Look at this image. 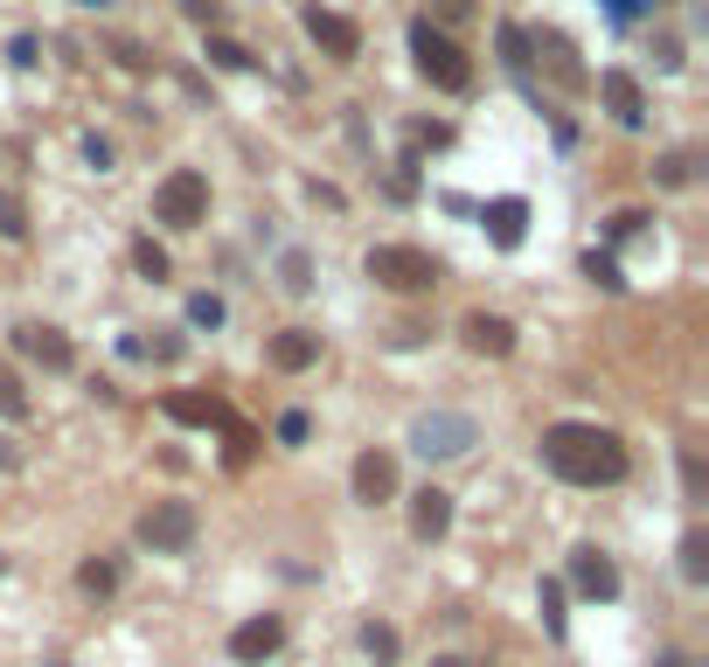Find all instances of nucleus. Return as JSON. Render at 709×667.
Returning <instances> with one entry per match:
<instances>
[{"label": "nucleus", "instance_id": "obj_1", "mask_svg": "<svg viewBox=\"0 0 709 667\" xmlns=\"http://www.w3.org/2000/svg\"><path fill=\"white\" fill-rule=\"evenodd\" d=\"M543 466L570 487H619L626 480V445L605 425H550L543 431Z\"/></svg>", "mask_w": 709, "mask_h": 667}, {"label": "nucleus", "instance_id": "obj_2", "mask_svg": "<svg viewBox=\"0 0 709 667\" xmlns=\"http://www.w3.org/2000/svg\"><path fill=\"white\" fill-rule=\"evenodd\" d=\"M362 272H369L382 293H432V285L446 278V264L432 251H417V243H376V251L362 258Z\"/></svg>", "mask_w": 709, "mask_h": 667}, {"label": "nucleus", "instance_id": "obj_3", "mask_svg": "<svg viewBox=\"0 0 709 667\" xmlns=\"http://www.w3.org/2000/svg\"><path fill=\"white\" fill-rule=\"evenodd\" d=\"M411 56H417V78L438 84V91H466L473 84V63L452 35H438L432 22H411Z\"/></svg>", "mask_w": 709, "mask_h": 667}, {"label": "nucleus", "instance_id": "obj_4", "mask_svg": "<svg viewBox=\"0 0 709 667\" xmlns=\"http://www.w3.org/2000/svg\"><path fill=\"white\" fill-rule=\"evenodd\" d=\"M153 216H161L167 230H196L209 216V175L202 167H175V175L153 188Z\"/></svg>", "mask_w": 709, "mask_h": 667}, {"label": "nucleus", "instance_id": "obj_5", "mask_svg": "<svg viewBox=\"0 0 709 667\" xmlns=\"http://www.w3.org/2000/svg\"><path fill=\"white\" fill-rule=\"evenodd\" d=\"M196 508L188 501H153L146 514H140V543L153 549V557H181L188 543H196Z\"/></svg>", "mask_w": 709, "mask_h": 667}, {"label": "nucleus", "instance_id": "obj_6", "mask_svg": "<svg viewBox=\"0 0 709 667\" xmlns=\"http://www.w3.org/2000/svg\"><path fill=\"white\" fill-rule=\"evenodd\" d=\"M473 438H481V425H473V417L432 410V417H417V425H411V452H425V460H459Z\"/></svg>", "mask_w": 709, "mask_h": 667}, {"label": "nucleus", "instance_id": "obj_7", "mask_svg": "<svg viewBox=\"0 0 709 667\" xmlns=\"http://www.w3.org/2000/svg\"><path fill=\"white\" fill-rule=\"evenodd\" d=\"M14 348H22L28 361H43L49 376H70V369H76L70 334H63V327H43V320H22V327H14Z\"/></svg>", "mask_w": 709, "mask_h": 667}, {"label": "nucleus", "instance_id": "obj_8", "mask_svg": "<svg viewBox=\"0 0 709 667\" xmlns=\"http://www.w3.org/2000/svg\"><path fill=\"white\" fill-rule=\"evenodd\" d=\"M529 49L550 63V78H557L564 91H584V84H591V78H584V63H578V49H570V35H557V28H535V35H529ZM535 56H529V63H535Z\"/></svg>", "mask_w": 709, "mask_h": 667}, {"label": "nucleus", "instance_id": "obj_9", "mask_svg": "<svg viewBox=\"0 0 709 667\" xmlns=\"http://www.w3.org/2000/svg\"><path fill=\"white\" fill-rule=\"evenodd\" d=\"M306 35H314V43H320V49H328V56H334V63H348V56L362 49V28L348 22V14H334V8H320V0H314V8H306Z\"/></svg>", "mask_w": 709, "mask_h": 667}, {"label": "nucleus", "instance_id": "obj_10", "mask_svg": "<svg viewBox=\"0 0 709 667\" xmlns=\"http://www.w3.org/2000/svg\"><path fill=\"white\" fill-rule=\"evenodd\" d=\"M264 361H272L279 376H299V369H314L320 361V334H306V327H285L264 341Z\"/></svg>", "mask_w": 709, "mask_h": 667}, {"label": "nucleus", "instance_id": "obj_11", "mask_svg": "<svg viewBox=\"0 0 709 667\" xmlns=\"http://www.w3.org/2000/svg\"><path fill=\"white\" fill-rule=\"evenodd\" d=\"M452 528V493L446 487H417L411 493V536L417 543H438Z\"/></svg>", "mask_w": 709, "mask_h": 667}, {"label": "nucleus", "instance_id": "obj_12", "mask_svg": "<svg viewBox=\"0 0 709 667\" xmlns=\"http://www.w3.org/2000/svg\"><path fill=\"white\" fill-rule=\"evenodd\" d=\"M390 493H397V460H390V452H382V445H369V452H362V460H355V501H390Z\"/></svg>", "mask_w": 709, "mask_h": 667}, {"label": "nucleus", "instance_id": "obj_13", "mask_svg": "<svg viewBox=\"0 0 709 667\" xmlns=\"http://www.w3.org/2000/svg\"><path fill=\"white\" fill-rule=\"evenodd\" d=\"M570 584H578L584 598H619V570H612V557H599V549H570Z\"/></svg>", "mask_w": 709, "mask_h": 667}, {"label": "nucleus", "instance_id": "obj_14", "mask_svg": "<svg viewBox=\"0 0 709 667\" xmlns=\"http://www.w3.org/2000/svg\"><path fill=\"white\" fill-rule=\"evenodd\" d=\"M279 640H285V626H279L272 612H264V619H244L237 633H229V660H272Z\"/></svg>", "mask_w": 709, "mask_h": 667}, {"label": "nucleus", "instance_id": "obj_15", "mask_svg": "<svg viewBox=\"0 0 709 667\" xmlns=\"http://www.w3.org/2000/svg\"><path fill=\"white\" fill-rule=\"evenodd\" d=\"M459 341H466L473 355H494V361H501V355H515V327H508L501 313H466V327H459Z\"/></svg>", "mask_w": 709, "mask_h": 667}, {"label": "nucleus", "instance_id": "obj_16", "mask_svg": "<svg viewBox=\"0 0 709 667\" xmlns=\"http://www.w3.org/2000/svg\"><path fill=\"white\" fill-rule=\"evenodd\" d=\"M599 91H605V105H612V119H619V126H640V119H647V98H640V78H634V70H605Z\"/></svg>", "mask_w": 709, "mask_h": 667}, {"label": "nucleus", "instance_id": "obj_17", "mask_svg": "<svg viewBox=\"0 0 709 667\" xmlns=\"http://www.w3.org/2000/svg\"><path fill=\"white\" fill-rule=\"evenodd\" d=\"M522 223H529V209L515 202V195L487 202V230H494V243H501V251H515V243H522Z\"/></svg>", "mask_w": 709, "mask_h": 667}, {"label": "nucleus", "instance_id": "obj_18", "mask_svg": "<svg viewBox=\"0 0 709 667\" xmlns=\"http://www.w3.org/2000/svg\"><path fill=\"white\" fill-rule=\"evenodd\" d=\"M167 417H181V425H229V410L216 396H167Z\"/></svg>", "mask_w": 709, "mask_h": 667}, {"label": "nucleus", "instance_id": "obj_19", "mask_svg": "<svg viewBox=\"0 0 709 667\" xmlns=\"http://www.w3.org/2000/svg\"><path fill=\"white\" fill-rule=\"evenodd\" d=\"M76 584H84L91 598H111V591H119V563H111V557H91L84 570H76Z\"/></svg>", "mask_w": 709, "mask_h": 667}, {"label": "nucleus", "instance_id": "obj_20", "mask_svg": "<svg viewBox=\"0 0 709 667\" xmlns=\"http://www.w3.org/2000/svg\"><path fill=\"white\" fill-rule=\"evenodd\" d=\"M682 577L688 584L709 577V536H702V528H688V536H682Z\"/></svg>", "mask_w": 709, "mask_h": 667}, {"label": "nucleus", "instance_id": "obj_21", "mask_svg": "<svg viewBox=\"0 0 709 667\" xmlns=\"http://www.w3.org/2000/svg\"><path fill=\"white\" fill-rule=\"evenodd\" d=\"M654 181L661 188H688V181H696V154H661L654 160Z\"/></svg>", "mask_w": 709, "mask_h": 667}, {"label": "nucleus", "instance_id": "obj_22", "mask_svg": "<svg viewBox=\"0 0 709 667\" xmlns=\"http://www.w3.org/2000/svg\"><path fill=\"white\" fill-rule=\"evenodd\" d=\"M0 417H14V425L28 417V390H22V376H14V369H0Z\"/></svg>", "mask_w": 709, "mask_h": 667}, {"label": "nucleus", "instance_id": "obj_23", "mask_svg": "<svg viewBox=\"0 0 709 667\" xmlns=\"http://www.w3.org/2000/svg\"><path fill=\"white\" fill-rule=\"evenodd\" d=\"M209 63H223V70H251L258 56L244 49V43H229V35H209Z\"/></svg>", "mask_w": 709, "mask_h": 667}, {"label": "nucleus", "instance_id": "obj_24", "mask_svg": "<svg viewBox=\"0 0 709 667\" xmlns=\"http://www.w3.org/2000/svg\"><path fill=\"white\" fill-rule=\"evenodd\" d=\"M0 237H8V243L28 237V202L22 195H0Z\"/></svg>", "mask_w": 709, "mask_h": 667}, {"label": "nucleus", "instance_id": "obj_25", "mask_svg": "<svg viewBox=\"0 0 709 667\" xmlns=\"http://www.w3.org/2000/svg\"><path fill=\"white\" fill-rule=\"evenodd\" d=\"M584 278H591V285H605V293H626V278H619V264H612L605 251H591V258H584Z\"/></svg>", "mask_w": 709, "mask_h": 667}, {"label": "nucleus", "instance_id": "obj_26", "mask_svg": "<svg viewBox=\"0 0 709 667\" xmlns=\"http://www.w3.org/2000/svg\"><path fill=\"white\" fill-rule=\"evenodd\" d=\"M132 264H140L146 278H167V251H161L153 237H140V243H132Z\"/></svg>", "mask_w": 709, "mask_h": 667}, {"label": "nucleus", "instance_id": "obj_27", "mask_svg": "<svg viewBox=\"0 0 709 667\" xmlns=\"http://www.w3.org/2000/svg\"><path fill=\"white\" fill-rule=\"evenodd\" d=\"M285 293H306V285H314V264H306V251H285Z\"/></svg>", "mask_w": 709, "mask_h": 667}, {"label": "nucleus", "instance_id": "obj_28", "mask_svg": "<svg viewBox=\"0 0 709 667\" xmlns=\"http://www.w3.org/2000/svg\"><path fill=\"white\" fill-rule=\"evenodd\" d=\"M188 320H196V327H223V299L216 293H196V299H188Z\"/></svg>", "mask_w": 709, "mask_h": 667}, {"label": "nucleus", "instance_id": "obj_29", "mask_svg": "<svg viewBox=\"0 0 709 667\" xmlns=\"http://www.w3.org/2000/svg\"><path fill=\"white\" fill-rule=\"evenodd\" d=\"M501 56H508V70H529V35L515 28V22L501 28Z\"/></svg>", "mask_w": 709, "mask_h": 667}, {"label": "nucleus", "instance_id": "obj_30", "mask_svg": "<svg viewBox=\"0 0 709 667\" xmlns=\"http://www.w3.org/2000/svg\"><path fill=\"white\" fill-rule=\"evenodd\" d=\"M543 619H550V633H564V584L557 577L543 584Z\"/></svg>", "mask_w": 709, "mask_h": 667}, {"label": "nucleus", "instance_id": "obj_31", "mask_svg": "<svg viewBox=\"0 0 709 667\" xmlns=\"http://www.w3.org/2000/svg\"><path fill=\"white\" fill-rule=\"evenodd\" d=\"M111 56H119V63L132 70V78H146V70H153V56H146L140 43H111Z\"/></svg>", "mask_w": 709, "mask_h": 667}, {"label": "nucleus", "instance_id": "obj_32", "mask_svg": "<svg viewBox=\"0 0 709 667\" xmlns=\"http://www.w3.org/2000/svg\"><path fill=\"white\" fill-rule=\"evenodd\" d=\"M306 431H314V425H306V410H285L279 417V445H306Z\"/></svg>", "mask_w": 709, "mask_h": 667}, {"label": "nucleus", "instance_id": "obj_33", "mask_svg": "<svg viewBox=\"0 0 709 667\" xmlns=\"http://www.w3.org/2000/svg\"><path fill=\"white\" fill-rule=\"evenodd\" d=\"M188 8V22H202L209 35H216V22H223V0H181Z\"/></svg>", "mask_w": 709, "mask_h": 667}, {"label": "nucleus", "instance_id": "obj_34", "mask_svg": "<svg viewBox=\"0 0 709 667\" xmlns=\"http://www.w3.org/2000/svg\"><path fill=\"white\" fill-rule=\"evenodd\" d=\"M640 223H647V216H640V209H619V216H612V223H605V237H612V243H619V237H634V230H640Z\"/></svg>", "mask_w": 709, "mask_h": 667}, {"label": "nucleus", "instance_id": "obj_35", "mask_svg": "<svg viewBox=\"0 0 709 667\" xmlns=\"http://www.w3.org/2000/svg\"><path fill=\"white\" fill-rule=\"evenodd\" d=\"M438 22H473V0H432Z\"/></svg>", "mask_w": 709, "mask_h": 667}, {"label": "nucleus", "instance_id": "obj_36", "mask_svg": "<svg viewBox=\"0 0 709 667\" xmlns=\"http://www.w3.org/2000/svg\"><path fill=\"white\" fill-rule=\"evenodd\" d=\"M682 480H688V493H702V452H696V445L682 452Z\"/></svg>", "mask_w": 709, "mask_h": 667}, {"label": "nucleus", "instance_id": "obj_37", "mask_svg": "<svg viewBox=\"0 0 709 667\" xmlns=\"http://www.w3.org/2000/svg\"><path fill=\"white\" fill-rule=\"evenodd\" d=\"M14 466H22V452H14V445H0V473H14Z\"/></svg>", "mask_w": 709, "mask_h": 667}, {"label": "nucleus", "instance_id": "obj_38", "mask_svg": "<svg viewBox=\"0 0 709 667\" xmlns=\"http://www.w3.org/2000/svg\"><path fill=\"white\" fill-rule=\"evenodd\" d=\"M432 667H473V660H466V654H438Z\"/></svg>", "mask_w": 709, "mask_h": 667}, {"label": "nucleus", "instance_id": "obj_39", "mask_svg": "<svg viewBox=\"0 0 709 667\" xmlns=\"http://www.w3.org/2000/svg\"><path fill=\"white\" fill-rule=\"evenodd\" d=\"M661 667H696V660H688V654H667V660H661Z\"/></svg>", "mask_w": 709, "mask_h": 667}, {"label": "nucleus", "instance_id": "obj_40", "mask_svg": "<svg viewBox=\"0 0 709 667\" xmlns=\"http://www.w3.org/2000/svg\"><path fill=\"white\" fill-rule=\"evenodd\" d=\"M0 570H8V563H0Z\"/></svg>", "mask_w": 709, "mask_h": 667}]
</instances>
